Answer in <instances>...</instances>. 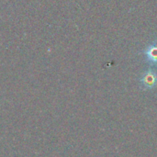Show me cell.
Wrapping results in <instances>:
<instances>
[{
    "instance_id": "6da1fadb",
    "label": "cell",
    "mask_w": 157,
    "mask_h": 157,
    "mask_svg": "<svg viewBox=\"0 0 157 157\" xmlns=\"http://www.w3.org/2000/svg\"><path fill=\"white\" fill-rule=\"evenodd\" d=\"M141 85L144 89H152L157 85V74L153 70H148L141 78Z\"/></svg>"
},
{
    "instance_id": "7a4b0ae2",
    "label": "cell",
    "mask_w": 157,
    "mask_h": 157,
    "mask_svg": "<svg viewBox=\"0 0 157 157\" xmlns=\"http://www.w3.org/2000/svg\"><path fill=\"white\" fill-rule=\"evenodd\" d=\"M146 62L151 65L157 64V41L149 44L144 52Z\"/></svg>"
}]
</instances>
